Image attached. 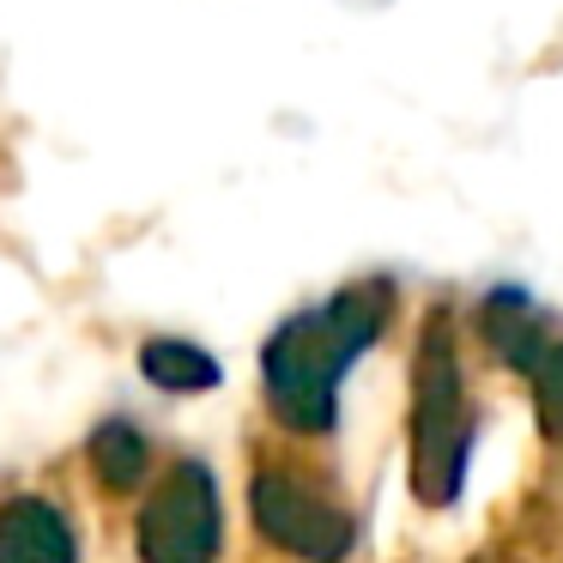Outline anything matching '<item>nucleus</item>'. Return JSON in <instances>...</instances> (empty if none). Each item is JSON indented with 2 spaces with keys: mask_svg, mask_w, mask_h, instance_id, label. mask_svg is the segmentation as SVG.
I'll return each instance as SVG.
<instances>
[{
  "mask_svg": "<svg viewBox=\"0 0 563 563\" xmlns=\"http://www.w3.org/2000/svg\"><path fill=\"white\" fill-rule=\"evenodd\" d=\"M388 309H394L388 279H357L333 303L303 309V316L273 328L267 352H261V376H267V400L279 412V424L303 430V437L333 430V418H340V382L382 340Z\"/></svg>",
  "mask_w": 563,
  "mask_h": 563,
  "instance_id": "f257e3e1",
  "label": "nucleus"
},
{
  "mask_svg": "<svg viewBox=\"0 0 563 563\" xmlns=\"http://www.w3.org/2000/svg\"><path fill=\"white\" fill-rule=\"evenodd\" d=\"M466 442H473V418H466L454 328H449V309H437L412 352V490H418V503L442 509V503L461 497Z\"/></svg>",
  "mask_w": 563,
  "mask_h": 563,
  "instance_id": "f03ea898",
  "label": "nucleus"
},
{
  "mask_svg": "<svg viewBox=\"0 0 563 563\" xmlns=\"http://www.w3.org/2000/svg\"><path fill=\"white\" fill-rule=\"evenodd\" d=\"M219 478L207 461L188 454L146 490V509L134 521V551L140 563H219Z\"/></svg>",
  "mask_w": 563,
  "mask_h": 563,
  "instance_id": "7ed1b4c3",
  "label": "nucleus"
},
{
  "mask_svg": "<svg viewBox=\"0 0 563 563\" xmlns=\"http://www.w3.org/2000/svg\"><path fill=\"white\" fill-rule=\"evenodd\" d=\"M249 515L255 527L273 539L279 551L303 563H340L352 558V515L340 503H328L316 485H303L297 473H279V466H261L249 478Z\"/></svg>",
  "mask_w": 563,
  "mask_h": 563,
  "instance_id": "20e7f679",
  "label": "nucleus"
},
{
  "mask_svg": "<svg viewBox=\"0 0 563 563\" xmlns=\"http://www.w3.org/2000/svg\"><path fill=\"white\" fill-rule=\"evenodd\" d=\"M0 563H79L74 521L49 497L0 503Z\"/></svg>",
  "mask_w": 563,
  "mask_h": 563,
  "instance_id": "39448f33",
  "label": "nucleus"
},
{
  "mask_svg": "<svg viewBox=\"0 0 563 563\" xmlns=\"http://www.w3.org/2000/svg\"><path fill=\"white\" fill-rule=\"evenodd\" d=\"M478 321H485L490 352H497L509 369H533V364H539V352H545V333H539L533 303H527L515 285L490 291V297H485V316H478Z\"/></svg>",
  "mask_w": 563,
  "mask_h": 563,
  "instance_id": "423d86ee",
  "label": "nucleus"
},
{
  "mask_svg": "<svg viewBox=\"0 0 563 563\" xmlns=\"http://www.w3.org/2000/svg\"><path fill=\"white\" fill-rule=\"evenodd\" d=\"M91 473L103 478V490H134V485H146V473H152V442L140 437L128 418H103V424L91 430Z\"/></svg>",
  "mask_w": 563,
  "mask_h": 563,
  "instance_id": "0eeeda50",
  "label": "nucleus"
},
{
  "mask_svg": "<svg viewBox=\"0 0 563 563\" xmlns=\"http://www.w3.org/2000/svg\"><path fill=\"white\" fill-rule=\"evenodd\" d=\"M140 369H146V382H152V388H164V394L219 388V357L200 352L195 340H146V345H140Z\"/></svg>",
  "mask_w": 563,
  "mask_h": 563,
  "instance_id": "6e6552de",
  "label": "nucleus"
},
{
  "mask_svg": "<svg viewBox=\"0 0 563 563\" xmlns=\"http://www.w3.org/2000/svg\"><path fill=\"white\" fill-rule=\"evenodd\" d=\"M533 376V412H539V430L551 442H563V340L539 352V364L527 369Z\"/></svg>",
  "mask_w": 563,
  "mask_h": 563,
  "instance_id": "1a4fd4ad",
  "label": "nucleus"
}]
</instances>
